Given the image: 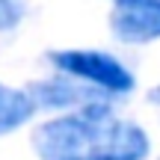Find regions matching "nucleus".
I'll return each mask as SVG.
<instances>
[{
	"label": "nucleus",
	"mask_w": 160,
	"mask_h": 160,
	"mask_svg": "<svg viewBox=\"0 0 160 160\" xmlns=\"http://www.w3.org/2000/svg\"><path fill=\"white\" fill-rule=\"evenodd\" d=\"M39 160H145L151 142L133 122L116 119L107 101L68 110L33 131Z\"/></svg>",
	"instance_id": "f257e3e1"
},
{
	"label": "nucleus",
	"mask_w": 160,
	"mask_h": 160,
	"mask_svg": "<svg viewBox=\"0 0 160 160\" xmlns=\"http://www.w3.org/2000/svg\"><path fill=\"white\" fill-rule=\"evenodd\" d=\"M48 59L59 74H68L80 83L92 86V89L104 92V95H128L137 83L131 68L122 59H116L113 53H104V51L68 48V51H51Z\"/></svg>",
	"instance_id": "f03ea898"
},
{
	"label": "nucleus",
	"mask_w": 160,
	"mask_h": 160,
	"mask_svg": "<svg viewBox=\"0 0 160 160\" xmlns=\"http://www.w3.org/2000/svg\"><path fill=\"white\" fill-rule=\"evenodd\" d=\"M110 30L122 45H148L160 39V0H116Z\"/></svg>",
	"instance_id": "7ed1b4c3"
},
{
	"label": "nucleus",
	"mask_w": 160,
	"mask_h": 160,
	"mask_svg": "<svg viewBox=\"0 0 160 160\" xmlns=\"http://www.w3.org/2000/svg\"><path fill=\"white\" fill-rule=\"evenodd\" d=\"M30 98L39 110H83L86 104L98 101L92 86L80 83V80L62 74V77H51V80H33L27 86Z\"/></svg>",
	"instance_id": "20e7f679"
},
{
	"label": "nucleus",
	"mask_w": 160,
	"mask_h": 160,
	"mask_svg": "<svg viewBox=\"0 0 160 160\" xmlns=\"http://www.w3.org/2000/svg\"><path fill=\"white\" fill-rule=\"evenodd\" d=\"M36 104L27 89H15V86L0 83V137L24 128L36 113Z\"/></svg>",
	"instance_id": "39448f33"
},
{
	"label": "nucleus",
	"mask_w": 160,
	"mask_h": 160,
	"mask_svg": "<svg viewBox=\"0 0 160 160\" xmlns=\"http://www.w3.org/2000/svg\"><path fill=\"white\" fill-rule=\"evenodd\" d=\"M24 21V0H0V33H12Z\"/></svg>",
	"instance_id": "423d86ee"
},
{
	"label": "nucleus",
	"mask_w": 160,
	"mask_h": 160,
	"mask_svg": "<svg viewBox=\"0 0 160 160\" xmlns=\"http://www.w3.org/2000/svg\"><path fill=\"white\" fill-rule=\"evenodd\" d=\"M148 101H151V104H157V107H160V83H157L154 89L148 92Z\"/></svg>",
	"instance_id": "0eeeda50"
}]
</instances>
